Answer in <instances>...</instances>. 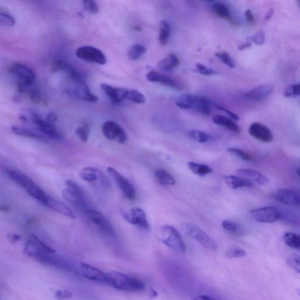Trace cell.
Wrapping results in <instances>:
<instances>
[{"instance_id":"cell-1","label":"cell","mask_w":300,"mask_h":300,"mask_svg":"<svg viewBox=\"0 0 300 300\" xmlns=\"http://www.w3.org/2000/svg\"><path fill=\"white\" fill-rule=\"evenodd\" d=\"M8 176L33 198L46 206L50 197L27 175L15 170L6 171Z\"/></svg>"},{"instance_id":"cell-2","label":"cell","mask_w":300,"mask_h":300,"mask_svg":"<svg viewBox=\"0 0 300 300\" xmlns=\"http://www.w3.org/2000/svg\"><path fill=\"white\" fill-rule=\"evenodd\" d=\"M108 284L114 289L131 293L143 292L146 289L145 283L137 278L113 271L107 273Z\"/></svg>"},{"instance_id":"cell-3","label":"cell","mask_w":300,"mask_h":300,"mask_svg":"<svg viewBox=\"0 0 300 300\" xmlns=\"http://www.w3.org/2000/svg\"><path fill=\"white\" fill-rule=\"evenodd\" d=\"M35 260L46 266L53 267L58 269L70 272L77 275H80L79 263H77L69 260L68 259L61 257L56 253H45L40 255L34 258Z\"/></svg>"},{"instance_id":"cell-4","label":"cell","mask_w":300,"mask_h":300,"mask_svg":"<svg viewBox=\"0 0 300 300\" xmlns=\"http://www.w3.org/2000/svg\"><path fill=\"white\" fill-rule=\"evenodd\" d=\"M67 188L62 190L64 198L78 210L86 212L90 210L89 204L81 188L72 180L65 182Z\"/></svg>"},{"instance_id":"cell-5","label":"cell","mask_w":300,"mask_h":300,"mask_svg":"<svg viewBox=\"0 0 300 300\" xmlns=\"http://www.w3.org/2000/svg\"><path fill=\"white\" fill-rule=\"evenodd\" d=\"M161 241L174 251L185 253L186 246L178 230L170 225H164L160 229Z\"/></svg>"},{"instance_id":"cell-6","label":"cell","mask_w":300,"mask_h":300,"mask_svg":"<svg viewBox=\"0 0 300 300\" xmlns=\"http://www.w3.org/2000/svg\"><path fill=\"white\" fill-rule=\"evenodd\" d=\"M183 229L192 238L196 240L200 245L209 251L215 252L217 250L215 242L201 228L190 224H184Z\"/></svg>"},{"instance_id":"cell-7","label":"cell","mask_w":300,"mask_h":300,"mask_svg":"<svg viewBox=\"0 0 300 300\" xmlns=\"http://www.w3.org/2000/svg\"><path fill=\"white\" fill-rule=\"evenodd\" d=\"M31 120L37 127V130L45 136L52 140L58 141V142H62L64 140L63 134L56 129L54 125L50 124L43 120L36 112L31 113Z\"/></svg>"},{"instance_id":"cell-8","label":"cell","mask_w":300,"mask_h":300,"mask_svg":"<svg viewBox=\"0 0 300 300\" xmlns=\"http://www.w3.org/2000/svg\"><path fill=\"white\" fill-rule=\"evenodd\" d=\"M23 252L28 257L33 259L37 256L45 253H56L54 249L46 245L34 234H31L27 239L25 243Z\"/></svg>"},{"instance_id":"cell-9","label":"cell","mask_w":300,"mask_h":300,"mask_svg":"<svg viewBox=\"0 0 300 300\" xmlns=\"http://www.w3.org/2000/svg\"><path fill=\"white\" fill-rule=\"evenodd\" d=\"M75 54L82 60L101 65L107 62L106 56L101 50L92 46H80L76 49Z\"/></svg>"},{"instance_id":"cell-10","label":"cell","mask_w":300,"mask_h":300,"mask_svg":"<svg viewBox=\"0 0 300 300\" xmlns=\"http://www.w3.org/2000/svg\"><path fill=\"white\" fill-rule=\"evenodd\" d=\"M249 215L257 223L272 224L276 223L280 218V212L274 206H264L253 209L249 212Z\"/></svg>"},{"instance_id":"cell-11","label":"cell","mask_w":300,"mask_h":300,"mask_svg":"<svg viewBox=\"0 0 300 300\" xmlns=\"http://www.w3.org/2000/svg\"><path fill=\"white\" fill-rule=\"evenodd\" d=\"M73 85L68 90V93L73 98L88 102L95 103L98 98L90 91L83 79L72 81Z\"/></svg>"},{"instance_id":"cell-12","label":"cell","mask_w":300,"mask_h":300,"mask_svg":"<svg viewBox=\"0 0 300 300\" xmlns=\"http://www.w3.org/2000/svg\"><path fill=\"white\" fill-rule=\"evenodd\" d=\"M102 130L103 135L109 140L115 141L119 144H124L127 141L126 131L114 121H106L103 124Z\"/></svg>"},{"instance_id":"cell-13","label":"cell","mask_w":300,"mask_h":300,"mask_svg":"<svg viewBox=\"0 0 300 300\" xmlns=\"http://www.w3.org/2000/svg\"><path fill=\"white\" fill-rule=\"evenodd\" d=\"M108 173L116 185L119 187L122 192L127 199L133 200L136 198V190L133 184L127 178L115 170L114 168L109 167L107 169Z\"/></svg>"},{"instance_id":"cell-14","label":"cell","mask_w":300,"mask_h":300,"mask_svg":"<svg viewBox=\"0 0 300 300\" xmlns=\"http://www.w3.org/2000/svg\"><path fill=\"white\" fill-rule=\"evenodd\" d=\"M10 73L19 80V83L32 86L35 82L36 74L28 66L20 63L14 64L9 68Z\"/></svg>"},{"instance_id":"cell-15","label":"cell","mask_w":300,"mask_h":300,"mask_svg":"<svg viewBox=\"0 0 300 300\" xmlns=\"http://www.w3.org/2000/svg\"><path fill=\"white\" fill-rule=\"evenodd\" d=\"M123 218L128 223L135 225L143 230H148L149 224L145 212L139 208L129 209L123 213Z\"/></svg>"},{"instance_id":"cell-16","label":"cell","mask_w":300,"mask_h":300,"mask_svg":"<svg viewBox=\"0 0 300 300\" xmlns=\"http://www.w3.org/2000/svg\"><path fill=\"white\" fill-rule=\"evenodd\" d=\"M86 214L89 220L96 226H98L100 230L109 236L112 237L115 236L113 226L101 212L94 210V209H90Z\"/></svg>"},{"instance_id":"cell-17","label":"cell","mask_w":300,"mask_h":300,"mask_svg":"<svg viewBox=\"0 0 300 300\" xmlns=\"http://www.w3.org/2000/svg\"><path fill=\"white\" fill-rule=\"evenodd\" d=\"M273 198L282 204L298 206H300V192L292 189H280L273 193Z\"/></svg>"},{"instance_id":"cell-18","label":"cell","mask_w":300,"mask_h":300,"mask_svg":"<svg viewBox=\"0 0 300 300\" xmlns=\"http://www.w3.org/2000/svg\"><path fill=\"white\" fill-rule=\"evenodd\" d=\"M80 274L86 279L96 282L108 284L107 273H104L99 268L91 265L80 262Z\"/></svg>"},{"instance_id":"cell-19","label":"cell","mask_w":300,"mask_h":300,"mask_svg":"<svg viewBox=\"0 0 300 300\" xmlns=\"http://www.w3.org/2000/svg\"><path fill=\"white\" fill-rule=\"evenodd\" d=\"M248 131L250 135L260 142L269 143L273 140V133L263 124L258 122L253 123L250 126Z\"/></svg>"},{"instance_id":"cell-20","label":"cell","mask_w":300,"mask_h":300,"mask_svg":"<svg viewBox=\"0 0 300 300\" xmlns=\"http://www.w3.org/2000/svg\"><path fill=\"white\" fill-rule=\"evenodd\" d=\"M190 109H194L196 112L205 115L211 113L212 108L214 107V102L210 101L205 97L189 95Z\"/></svg>"},{"instance_id":"cell-21","label":"cell","mask_w":300,"mask_h":300,"mask_svg":"<svg viewBox=\"0 0 300 300\" xmlns=\"http://www.w3.org/2000/svg\"><path fill=\"white\" fill-rule=\"evenodd\" d=\"M103 91L111 100V102L115 104L121 103L126 99L127 89L120 88L109 85L108 84L102 83L101 85Z\"/></svg>"},{"instance_id":"cell-22","label":"cell","mask_w":300,"mask_h":300,"mask_svg":"<svg viewBox=\"0 0 300 300\" xmlns=\"http://www.w3.org/2000/svg\"><path fill=\"white\" fill-rule=\"evenodd\" d=\"M273 92V88L271 86H259L245 93L244 97L250 101L261 102L268 98Z\"/></svg>"},{"instance_id":"cell-23","label":"cell","mask_w":300,"mask_h":300,"mask_svg":"<svg viewBox=\"0 0 300 300\" xmlns=\"http://www.w3.org/2000/svg\"><path fill=\"white\" fill-rule=\"evenodd\" d=\"M79 177L86 182L93 183L100 180L103 185L108 186V181L101 171L92 167H87L80 171Z\"/></svg>"},{"instance_id":"cell-24","label":"cell","mask_w":300,"mask_h":300,"mask_svg":"<svg viewBox=\"0 0 300 300\" xmlns=\"http://www.w3.org/2000/svg\"><path fill=\"white\" fill-rule=\"evenodd\" d=\"M237 176L245 178V179L255 182L261 186H265L269 182V179L259 172L252 170V169L241 168L236 171Z\"/></svg>"},{"instance_id":"cell-25","label":"cell","mask_w":300,"mask_h":300,"mask_svg":"<svg viewBox=\"0 0 300 300\" xmlns=\"http://www.w3.org/2000/svg\"><path fill=\"white\" fill-rule=\"evenodd\" d=\"M147 79L150 82L160 83L174 89H179L180 87L170 77L165 76L156 71H150L146 75Z\"/></svg>"},{"instance_id":"cell-26","label":"cell","mask_w":300,"mask_h":300,"mask_svg":"<svg viewBox=\"0 0 300 300\" xmlns=\"http://www.w3.org/2000/svg\"><path fill=\"white\" fill-rule=\"evenodd\" d=\"M224 180L226 185L232 189L254 187V183L252 181L239 176H225Z\"/></svg>"},{"instance_id":"cell-27","label":"cell","mask_w":300,"mask_h":300,"mask_svg":"<svg viewBox=\"0 0 300 300\" xmlns=\"http://www.w3.org/2000/svg\"><path fill=\"white\" fill-rule=\"evenodd\" d=\"M11 130L17 136L28 137L34 139L45 140L46 136L40 133L39 131H35L26 127L14 126L11 127Z\"/></svg>"},{"instance_id":"cell-28","label":"cell","mask_w":300,"mask_h":300,"mask_svg":"<svg viewBox=\"0 0 300 300\" xmlns=\"http://www.w3.org/2000/svg\"><path fill=\"white\" fill-rule=\"evenodd\" d=\"M46 206L58 212L59 214L66 216V217L73 219L76 218V216H75L73 211L67 205L57 201V200L52 199L51 197H50Z\"/></svg>"},{"instance_id":"cell-29","label":"cell","mask_w":300,"mask_h":300,"mask_svg":"<svg viewBox=\"0 0 300 300\" xmlns=\"http://www.w3.org/2000/svg\"><path fill=\"white\" fill-rule=\"evenodd\" d=\"M212 121L215 124L226 128L227 129L233 131L234 133H239L240 132L238 125L232 118L222 115H215L212 117Z\"/></svg>"},{"instance_id":"cell-30","label":"cell","mask_w":300,"mask_h":300,"mask_svg":"<svg viewBox=\"0 0 300 300\" xmlns=\"http://www.w3.org/2000/svg\"><path fill=\"white\" fill-rule=\"evenodd\" d=\"M214 12L219 17L226 20L231 24L235 26L236 22L231 15L230 9L226 4L221 2H216L212 6Z\"/></svg>"},{"instance_id":"cell-31","label":"cell","mask_w":300,"mask_h":300,"mask_svg":"<svg viewBox=\"0 0 300 300\" xmlns=\"http://www.w3.org/2000/svg\"><path fill=\"white\" fill-rule=\"evenodd\" d=\"M180 64V59L176 55L169 54L166 57L159 61L157 65L162 71H171L177 68Z\"/></svg>"},{"instance_id":"cell-32","label":"cell","mask_w":300,"mask_h":300,"mask_svg":"<svg viewBox=\"0 0 300 300\" xmlns=\"http://www.w3.org/2000/svg\"><path fill=\"white\" fill-rule=\"evenodd\" d=\"M155 176L158 182L164 186H174L176 183L175 178L163 169H158L155 172Z\"/></svg>"},{"instance_id":"cell-33","label":"cell","mask_w":300,"mask_h":300,"mask_svg":"<svg viewBox=\"0 0 300 300\" xmlns=\"http://www.w3.org/2000/svg\"><path fill=\"white\" fill-rule=\"evenodd\" d=\"M171 34V27L167 20H162L159 24V41L161 46H165Z\"/></svg>"},{"instance_id":"cell-34","label":"cell","mask_w":300,"mask_h":300,"mask_svg":"<svg viewBox=\"0 0 300 300\" xmlns=\"http://www.w3.org/2000/svg\"><path fill=\"white\" fill-rule=\"evenodd\" d=\"M188 167L193 174L198 176H205L212 172L211 168L207 165L196 163V162H189L187 164Z\"/></svg>"},{"instance_id":"cell-35","label":"cell","mask_w":300,"mask_h":300,"mask_svg":"<svg viewBox=\"0 0 300 300\" xmlns=\"http://www.w3.org/2000/svg\"><path fill=\"white\" fill-rule=\"evenodd\" d=\"M283 240L287 246L291 248L300 249V234L295 232H286L284 234Z\"/></svg>"},{"instance_id":"cell-36","label":"cell","mask_w":300,"mask_h":300,"mask_svg":"<svg viewBox=\"0 0 300 300\" xmlns=\"http://www.w3.org/2000/svg\"><path fill=\"white\" fill-rule=\"evenodd\" d=\"M147 49L145 46L136 44L131 46L128 52V56L132 61H136L145 54Z\"/></svg>"},{"instance_id":"cell-37","label":"cell","mask_w":300,"mask_h":300,"mask_svg":"<svg viewBox=\"0 0 300 300\" xmlns=\"http://www.w3.org/2000/svg\"><path fill=\"white\" fill-rule=\"evenodd\" d=\"M188 134L190 138L200 143L208 142L211 139L210 134L202 131L192 130H190Z\"/></svg>"},{"instance_id":"cell-38","label":"cell","mask_w":300,"mask_h":300,"mask_svg":"<svg viewBox=\"0 0 300 300\" xmlns=\"http://www.w3.org/2000/svg\"><path fill=\"white\" fill-rule=\"evenodd\" d=\"M126 99L137 104H142L146 101V97L143 93L134 89H127Z\"/></svg>"},{"instance_id":"cell-39","label":"cell","mask_w":300,"mask_h":300,"mask_svg":"<svg viewBox=\"0 0 300 300\" xmlns=\"http://www.w3.org/2000/svg\"><path fill=\"white\" fill-rule=\"evenodd\" d=\"M287 263L289 267L300 274V255L293 253L287 258Z\"/></svg>"},{"instance_id":"cell-40","label":"cell","mask_w":300,"mask_h":300,"mask_svg":"<svg viewBox=\"0 0 300 300\" xmlns=\"http://www.w3.org/2000/svg\"><path fill=\"white\" fill-rule=\"evenodd\" d=\"M215 56L220 59L227 67L231 69H234L236 67L235 62H234L233 59L231 57V56L227 52L225 51L217 52L216 53Z\"/></svg>"},{"instance_id":"cell-41","label":"cell","mask_w":300,"mask_h":300,"mask_svg":"<svg viewBox=\"0 0 300 300\" xmlns=\"http://www.w3.org/2000/svg\"><path fill=\"white\" fill-rule=\"evenodd\" d=\"M90 128L88 124H83L76 129V134L81 142L85 143L89 139Z\"/></svg>"},{"instance_id":"cell-42","label":"cell","mask_w":300,"mask_h":300,"mask_svg":"<svg viewBox=\"0 0 300 300\" xmlns=\"http://www.w3.org/2000/svg\"><path fill=\"white\" fill-rule=\"evenodd\" d=\"M227 150L230 154L243 159V161H252L253 160L252 156L243 150L237 148H229Z\"/></svg>"},{"instance_id":"cell-43","label":"cell","mask_w":300,"mask_h":300,"mask_svg":"<svg viewBox=\"0 0 300 300\" xmlns=\"http://www.w3.org/2000/svg\"><path fill=\"white\" fill-rule=\"evenodd\" d=\"M284 96L286 98H297L300 96V83L293 84L284 90Z\"/></svg>"},{"instance_id":"cell-44","label":"cell","mask_w":300,"mask_h":300,"mask_svg":"<svg viewBox=\"0 0 300 300\" xmlns=\"http://www.w3.org/2000/svg\"><path fill=\"white\" fill-rule=\"evenodd\" d=\"M246 255V252L245 250L238 248V247L229 249L225 252V256L227 258H241Z\"/></svg>"},{"instance_id":"cell-45","label":"cell","mask_w":300,"mask_h":300,"mask_svg":"<svg viewBox=\"0 0 300 300\" xmlns=\"http://www.w3.org/2000/svg\"><path fill=\"white\" fill-rule=\"evenodd\" d=\"M0 21L2 26L6 27H14L15 24V20L11 14L5 11H0Z\"/></svg>"},{"instance_id":"cell-46","label":"cell","mask_w":300,"mask_h":300,"mask_svg":"<svg viewBox=\"0 0 300 300\" xmlns=\"http://www.w3.org/2000/svg\"><path fill=\"white\" fill-rule=\"evenodd\" d=\"M82 2L84 9L87 12H90V13L96 14H98L99 12V5L98 3L95 1H93V0H85V1H83Z\"/></svg>"},{"instance_id":"cell-47","label":"cell","mask_w":300,"mask_h":300,"mask_svg":"<svg viewBox=\"0 0 300 300\" xmlns=\"http://www.w3.org/2000/svg\"><path fill=\"white\" fill-rule=\"evenodd\" d=\"M250 41H252L257 45H262L265 42V33L263 30L258 31L254 36L250 37L249 38Z\"/></svg>"},{"instance_id":"cell-48","label":"cell","mask_w":300,"mask_h":300,"mask_svg":"<svg viewBox=\"0 0 300 300\" xmlns=\"http://www.w3.org/2000/svg\"><path fill=\"white\" fill-rule=\"evenodd\" d=\"M195 67L198 73L204 76H212V75L217 74V72L213 69L206 67L205 65L202 64H196Z\"/></svg>"},{"instance_id":"cell-49","label":"cell","mask_w":300,"mask_h":300,"mask_svg":"<svg viewBox=\"0 0 300 300\" xmlns=\"http://www.w3.org/2000/svg\"><path fill=\"white\" fill-rule=\"evenodd\" d=\"M224 229L231 233H236L239 230V226L236 223L229 221H224L222 223Z\"/></svg>"},{"instance_id":"cell-50","label":"cell","mask_w":300,"mask_h":300,"mask_svg":"<svg viewBox=\"0 0 300 300\" xmlns=\"http://www.w3.org/2000/svg\"><path fill=\"white\" fill-rule=\"evenodd\" d=\"M55 298L58 300H65L73 298V293L68 290H58L55 293Z\"/></svg>"},{"instance_id":"cell-51","label":"cell","mask_w":300,"mask_h":300,"mask_svg":"<svg viewBox=\"0 0 300 300\" xmlns=\"http://www.w3.org/2000/svg\"><path fill=\"white\" fill-rule=\"evenodd\" d=\"M30 98L31 102L34 104H38L40 101V93L38 89L33 86L29 92Z\"/></svg>"},{"instance_id":"cell-52","label":"cell","mask_w":300,"mask_h":300,"mask_svg":"<svg viewBox=\"0 0 300 300\" xmlns=\"http://www.w3.org/2000/svg\"><path fill=\"white\" fill-rule=\"evenodd\" d=\"M214 107L218 109V110L226 112V113L229 115V117L233 120L238 121L240 119L238 115L234 113V112L228 110V109L223 107V106L220 105H218V103H217L214 102Z\"/></svg>"},{"instance_id":"cell-53","label":"cell","mask_w":300,"mask_h":300,"mask_svg":"<svg viewBox=\"0 0 300 300\" xmlns=\"http://www.w3.org/2000/svg\"><path fill=\"white\" fill-rule=\"evenodd\" d=\"M58 120V115L54 112H49L46 115V121L48 123L54 125Z\"/></svg>"},{"instance_id":"cell-54","label":"cell","mask_w":300,"mask_h":300,"mask_svg":"<svg viewBox=\"0 0 300 300\" xmlns=\"http://www.w3.org/2000/svg\"><path fill=\"white\" fill-rule=\"evenodd\" d=\"M245 16L247 22H248L249 25H251V26H252V25L254 24L255 17L254 15H253V12L251 9H247V10L245 11Z\"/></svg>"},{"instance_id":"cell-55","label":"cell","mask_w":300,"mask_h":300,"mask_svg":"<svg viewBox=\"0 0 300 300\" xmlns=\"http://www.w3.org/2000/svg\"><path fill=\"white\" fill-rule=\"evenodd\" d=\"M22 238L20 234H9L8 236V239L9 242L14 243L19 241Z\"/></svg>"},{"instance_id":"cell-56","label":"cell","mask_w":300,"mask_h":300,"mask_svg":"<svg viewBox=\"0 0 300 300\" xmlns=\"http://www.w3.org/2000/svg\"><path fill=\"white\" fill-rule=\"evenodd\" d=\"M251 46L252 43L251 42H246L237 47V49H238L239 51H243V50L251 48Z\"/></svg>"},{"instance_id":"cell-57","label":"cell","mask_w":300,"mask_h":300,"mask_svg":"<svg viewBox=\"0 0 300 300\" xmlns=\"http://www.w3.org/2000/svg\"><path fill=\"white\" fill-rule=\"evenodd\" d=\"M192 300H217L206 295H201L195 297Z\"/></svg>"},{"instance_id":"cell-58","label":"cell","mask_w":300,"mask_h":300,"mask_svg":"<svg viewBox=\"0 0 300 300\" xmlns=\"http://www.w3.org/2000/svg\"><path fill=\"white\" fill-rule=\"evenodd\" d=\"M274 14V9L273 8H270L269 11L267 12V13L265 14L264 20V21H267L270 20L271 18L273 17Z\"/></svg>"},{"instance_id":"cell-59","label":"cell","mask_w":300,"mask_h":300,"mask_svg":"<svg viewBox=\"0 0 300 300\" xmlns=\"http://www.w3.org/2000/svg\"><path fill=\"white\" fill-rule=\"evenodd\" d=\"M149 295L150 297H151V299L154 298L155 297H157V292H156L155 290L151 289V291H150Z\"/></svg>"},{"instance_id":"cell-60","label":"cell","mask_w":300,"mask_h":300,"mask_svg":"<svg viewBox=\"0 0 300 300\" xmlns=\"http://www.w3.org/2000/svg\"><path fill=\"white\" fill-rule=\"evenodd\" d=\"M131 28H132V30L137 31V32H142V28L139 26H134L131 27Z\"/></svg>"},{"instance_id":"cell-61","label":"cell","mask_w":300,"mask_h":300,"mask_svg":"<svg viewBox=\"0 0 300 300\" xmlns=\"http://www.w3.org/2000/svg\"><path fill=\"white\" fill-rule=\"evenodd\" d=\"M20 118V120L22 122H23V123H27L28 120L27 117L25 116V115H21V116Z\"/></svg>"},{"instance_id":"cell-62","label":"cell","mask_w":300,"mask_h":300,"mask_svg":"<svg viewBox=\"0 0 300 300\" xmlns=\"http://www.w3.org/2000/svg\"><path fill=\"white\" fill-rule=\"evenodd\" d=\"M299 295L300 296V290L298 291Z\"/></svg>"}]
</instances>
